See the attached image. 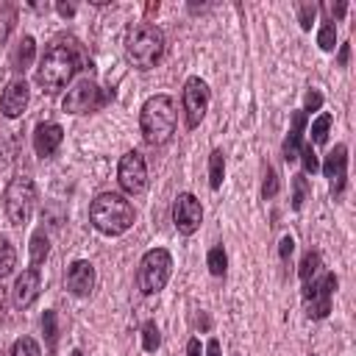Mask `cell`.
I'll use <instances>...</instances> for the list:
<instances>
[{
	"mask_svg": "<svg viewBox=\"0 0 356 356\" xmlns=\"http://www.w3.org/2000/svg\"><path fill=\"white\" fill-rule=\"evenodd\" d=\"M11 356H42V350H39V342H36V339L19 337V339H14V345H11Z\"/></svg>",
	"mask_w": 356,
	"mask_h": 356,
	"instance_id": "31",
	"label": "cell"
},
{
	"mask_svg": "<svg viewBox=\"0 0 356 356\" xmlns=\"http://www.w3.org/2000/svg\"><path fill=\"white\" fill-rule=\"evenodd\" d=\"M206 264H209V273L211 275H225L228 270V256H225V248L222 245H214L206 256Z\"/></svg>",
	"mask_w": 356,
	"mask_h": 356,
	"instance_id": "23",
	"label": "cell"
},
{
	"mask_svg": "<svg viewBox=\"0 0 356 356\" xmlns=\"http://www.w3.org/2000/svg\"><path fill=\"white\" fill-rule=\"evenodd\" d=\"M56 11H58L61 17H72V14H75V6H72V3H58Z\"/></svg>",
	"mask_w": 356,
	"mask_h": 356,
	"instance_id": "37",
	"label": "cell"
},
{
	"mask_svg": "<svg viewBox=\"0 0 356 356\" xmlns=\"http://www.w3.org/2000/svg\"><path fill=\"white\" fill-rule=\"evenodd\" d=\"M33 56H36V42H33V36H28V33H25V36L19 39V44H17L14 56H11V64H14V70H17V72H25V70L31 67Z\"/></svg>",
	"mask_w": 356,
	"mask_h": 356,
	"instance_id": "18",
	"label": "cell"
},
{
	"mask_svg": "<svg viewBox=\"0 0 356 356\" xmlns=\"http://www.w3.org/2000/svg\"><path fill=\"white\" fill-rule=\"evenodd\" d=\"M303 128H306V114L298 108L292 114V131L286 134L284 145H281V153H284V161H295L300 147H303Z\"/></svg>",
	"mask_w": 356,
	"mask_h": 356,
	"instance_id": "17",
	"label": "cell"
},
{
	"mask_svg": "<svg viewBox=\"0 0 356 356\" xmlns=\"http://www.w3.org/2000/svg\"><path fill=\"white\" fill-rule=\"evenodd\" d=\"M186 356H203V348H200V339L197 337H192L186 342Z\"/></svg>",
	"mask_w": 356,
	"mask_h": 356,
	"instance_id": "36",
	"label": "cell"
},
{
	"mask_svg": "<svg viewBox=\"0 0 356 356\" xmlns=\"http://www.w3.org/2000/svg\"><path fill=\"white\" fill-rule=\"evenodd\" d=\"M222 175H225V156L217 147V150L209 153V186L211 189H220L222 186Z\"/></svg>",
	"mask_w": 356,
	"mask_h": 356,
	"instance_id": "19",
	"label": "cell"
},
{
	"mask_svg": "<svg viewBox=\"0 0 356 356\" xmlns=\"http://www.w3.org/2000/svg\"><path fill=\"white\" fill-rule=\"evenodd\" d=\"M172 222H175V228L184 236H189V234H195L200 228V222H203V206H200V200L192 192H181L175 197V203H172Z\"/></svg>",
	"mask_w": 356,
	"mask_h": 356,
	"instance_id": "11",
	"label": "cell"
},
{
	"mask_svg": "<svg viewBox=\"0 0 356 356\" xmlns=\"http://www.w3.org/2000/svg\"><path fill=\"white\" fill-rule=\"evenodd\" d=\"M83 47L78 44V39L72 36H58L50 42V47L44 50L39 70H36V83L42 86V92L47 95H58L78 70H83Z\"/></svg>",
	"mask_w": 356,
	"mask_h": 356,
	"instance_id": "1",
	"label": "cell"
},
{
	"mask_svg": "<svg viewBox=\"0 0 356 356\" xmlns=\"http://www.w3.org/2000/svg\"><path fill=\"white\" fill-rule=\"evenodd\" d=\"M39 289H42L39 267H28V270H22V275L14 281V306H17V309H28V306H33V300L39 298Z\"/></svg>",
	"mask_w": 356,
	"mask_h": 356,
	"instance_id": "14",
	"label": "cell"
},
{
	"mask_svg": "<svg viewBox=\"0 0 356 356\" xmlns=\"http://www.w3.org/2000/svg\"><path fill=\"white\" fill-rule=\"evenodd\" d=\"M206 356H222V353H220V339H209V345H206Z\"/></svg>",
	"mask_w": 356,
	"mask_h": 356,
	"instance_id": "38",
	"label": "cell"
},
{
	"mask_svg": "<svg viewBox=\"0 0 356 356\" xmlns=\"http://www.w3.org/2000/svg\"><path fill=\"white\" fill-rule=\"evenodd\" d=\"M47 253H50V239H47L44 231H36V234L31 236V264H33V267L42 264V261L47 259Z\"/></svg>",
	"mask_w": 356,
	"mask_h": 356,
	"instance_id": "21",
	"label": "cell"
},
{
	"mask_svg": "<svg viewBox=\"0 0 356 356\" xmlns=\"http://www.w3.org/2000/svg\"><path fill=\"white\" fill-rule=\"evenodd\" d=\"M292 250H295V239H292L289 234H286V236H281V242H278V256H281V261H284V264L289 261Z\"/></svg>",
	"mask_w": 356,
	"mask_h": 356,
	"instance_id": "35",
	"label": "cell"
},
{
	"mask_svg": "<svg viewBox=\"0 0 356 356\" xmlns=\"http://www.w3.org/2000/svg\"><path fill=\"white\" fill-rule=\"evenodd\" d=\"M306 195H309V178H306L303 172H298V175L292 178V209H295V211L303 206Z\"/></svg>",
	"mask_w": 356,
	"mask_h": 356,
	"instance_id": "29",
	"label": "cell"
},
{
	"mask_svg": "<svg viewBox=\"0 0 356 356\" xmlns=\"http://www.w3.org/2000/svg\"><path fill=\"white\" fill-rule=\"evenodd\" d=\"M317 273H320V253H317V250H309V253L303 256L300 267H298V275H300V281H303V284H309Z\"/></svg>",
	"mask_w": 356,
	"mask_h": 356,
	"instance_id": "25",
	"label": "cell"
},
{
	"mask_svg": "<svg viewBox=\"0 0 356 356\" xmlns=\"http://www.w3.org/2000/svg\"><path fill=\"white\" fill-rule=\"evenodd\" d=\"M64 284H67V289H70L72 295L86 298V295L95 289V267H92V261H86V259L72 261L70 270H67Z\"/></svg>",
	"mask_w": 356,
	"mask_h": 356,
	"instance_id": "13",
	"label": "cell"
},
{
	"mask_svg": "<svg viewBox=\"0 0 356 356\" xmlns=\"http://www.w3.org/2000/svg\"><path fill=\"white\" fill-rule=\"evenodd\" d=\"M314 17H317V6H314V3H300V6H298V22H300L303 31L312 28Z\"/></svg>",
	"mask_w": 356,
	"mask_h": 356,
	"instance_id": "32",
	"label": "cell"
},
{
	"mask_svg": "<svg viewBox=\"0 0 356 356\" xmlns=\"http://www.w3.org/2000/svg\"><path fill=\"white\" fill-rule=\"evenodd\" d=\"M17 156V139L11 131H0V172L14 161Z\"/></svg>",
	"mask_w": 356,
	"mask_h": 356,
	"instance_id": "22",
	"label": "cell"
},
{
	"mask_svg": "<svg viewBox=\"0 0 356 356\" xmlns=\"http://www.w3.org/2000/svg\"><path fill=\"white\" fill-rule=\"evenodd\" d=\"M209 100H211V92H209L206 81L197 78V75L186 78L184 92H181V103H184V114H186V128H197L200 125V120L206 117Z\"/></svg>",
	"mask_w": 356,
	"mask_h": 356,
	"instance_id": "9",
	"label": "cell"
},
{
	"mask_svg": "<svg viewBox=\"0 0 356 356\" xmlns=\"http://www.w3.org/2000/svg\"><path fill=\"white\" fill-rule=\"evenodd\" d=\"M28 100H31L28 83H25L22 78H14V81L6 86L3 97H0V111H3L8 120H14V117H19V114L28 108Z\"/></svg>",
	"mask_w": 356,
	"mask_h": 356,
	"instance_id": "15",
	"label": "cell"
},
{
	"mask_svg": "<svg viewBox=\"0 0 356 356\" xmlns=\"http://www.w3.org/2000/svg\"><path fill=\"white\" fill-rule=\"evenodd\" d=\"M14 267H17V250H14L11 239L0 236V281H3L6 275H11Z\"/></svg>",
	"mask_w": 356,
	"mask_h": 356,
	"instance_id": "20",
	"label": "cell"
},
{
	"mask_svg": "<svg viewBox=\"0 0 356 356\" xmlns=\"http://www.w3.org/2000/svg\"><path fill=\"white\" fill-rule=\"evenodd\" d=\"M111 100H114V92H111V89H100L92 78H83V81H78V83L64 95L61 106H64V111H70V114H89V111L103 108V106L111 103Z\"/></svg>",
	"mask_w": 356,
	"mask_h": 356,
	"instance_id": "7",
	"label": "cell"
},
{
	"mask_svg": "<svg viewBox=\"0 0 356 356\" xmlns=\"http://www.w3.org/2000/svg\"><path fill=\"white\" fill-rule=\"evenodd\" d=\"M6 303H8V295H6V286L0 284V323H3V317H6Z\"/></svg>",
	"mask_w": 356,
	"mask_h": 356,
	"instance_id": "39",
	"label": "cell"
},
{
	"mask_svg": "<svg viewBox=\"0 0 356 356\" xmlns=\"http://www.w3.org/2000/svg\"><path fill=\"white\" fill-rule=\"evenodd\" d=\"M331 8V14L339 19V17H345V11H348V3H337V6H328Z\"/></svg>",
	"mask_w": 356,
	"mask_h": 356,
	"instance_id": "40",
	"label": "cell"
},
{
	"mask_svg": "<svg viewBox=\"0 0 356 356\" xmlns=\"http://www.w3.org/2000/svg\"><path fill=\"white\" fill-rule=\"evenodd\" d=\"M317 44H320V50H325V53H331V50L337 47V25H334V19H325V22H323V28H320V33H317Z\"/></svg>",
	"mask_w": 356,
	"mask_h": 356,
	"instance_id": "28",
	"label": "cell"
},
{
	"mask_svg": "<svg viewBox=\"0 0 356 356\" xmlns=\"http://www.w3.org/2000/svg\"><path fill=\"white\" fill-rule=\"evenodd\" d=\"M170 273H172V256L170 250L164 248H153L142 256L139 261V273H136V284L145 295H156L159 289L167 286L170 281Z\"/></svg>",
	"mask_w": 356,
	"mask_h": 356,
	"instance_id": "6",
	"label": "cell"
},
{
	"mask_svg": "<svg viewBox=\"0 0 356 356\" xmlns=\"http://www.w3.org/2000/svg\"><path fill=\"white\" fill-rule=\"evenodd\" d=\"M3 200H6L8 222L11 225H25L31 220V214H33V206H36V184H33V178H28V175L11 178L6 192H3Z\"/></svg>",
	"mask_w": 356,
	"mask_h": 356,
	"instance_id": "5",
	"label": "cell"
},
{
	"mask_svg": "<svg viewBox=\"0 0 356 356\" xmlns=\"http://www.w3.org/2000/svg\"><path fill=\"white\" fill-rule=\"evenodd\" d=\"M323 108V95L317 92V89H306V95H303V114H312V111H320Z\"/></svg>",
	"mask_w": 356,
	"mask_h": 356,
	"instance_id": "33",
	"label": "cell"
},
{
	"mask_svg": "<svg viewBox=\"0 0 356 356\" xmlns=\"http://www.w3.org/2000/svg\"><path fill=\"white\" fill-rule=\"evenodd\" d=\"M125 56L136 70H153L164 56V33L153 22H134L125 33Z\"/></svg>",
	"mask_w": 356,
	"mask_h": 356,
	"instance_id": "3",
	"label": "cell"
},
{
	"mask_svg": "<svg viewBox=\"0 0 356 356\" xmlns=\"http://www.w3.org/2000/svg\"><path fill=\"white\" fill-rule=\"evenodd\" d=\"M298 159L303 161V175H314V172L320 170V161H317V153H314V145H312V142H306V145L300 147Z\"/></svg>",
	"mask_w": 356,
	"mask_h": 356,
	"instance_id": "30",
	"label": "cell"
},
{
	"mask_svg": "<svg viewBox=\"0 0 356 356\" xmlns=\"http://www.w3.org/2000/svg\"><path fill=\"white\" fill-rule=\"evenodd\" d=\"M261 195H264V200H270V197H275V195H278V175H275V170H273V167H267V172H264Z\"/></svg>",
	"mask_w": 356,
	"mask_h": 356,
	"instance_id": "34",
	"label": "cell"
},
{
	"mask_svg": "<svg viewBox=\"0 0 356 356\" xmlns=\"http://www.w3.org/2000/svg\"><path fill=\"white\" fill-rule=\"evenodd\" d=\"M117 181L125 195H139L147 186V164L139 150H128L117 164Z\"/></svg>",
	"mask_w": 356,
	"mask_h": 356,
	"instance_id": "10",
	"label": "cell"
},
{
	"mask_svg": "<svg viewBox=\"0 0 356 356\" xmlns=\"http://www.w3.org/2000/svg\"><path fill=\"white\" fill-rule=\"evenodd\" d=\"M323 172L331 184V195L339 197L348 184V147L345 145H334V150L323 161Z\"/></svg>",
	"mask_w": 356,
	"mask_h": 356,
	"instance_id": "12",
	"label": "cell"
},
{
	"mask_svg": "<svg viewBox=\"0 0 356 356\" xmlns=\"http://www.w3.org/2000/svg\"><path fill=\"white\" fill-rule=\"evenodd\" d=\"M339 278L334 273H325L320 278H312L309 284H303V300H306V314L312 320H323L331 312V298L337 289Z\"/></svg>",
	"mask_w": 356,
	"mask_h": 356,
	"instance_id": "8",
	"label": "cell"
},
{
	"mask_svg": "<svg viewBox=\"0 0 356 356\" xmlns=\"http://www.w3.org/2000/svg\"><path fill=\"white\" fill-rule=\"evenodd\" d=\"M42 334L47 339V348L56 350V345H58V320H56V312L53 309H47L42 314Z\"/></svg>",
	"mask_w": 356,
	"mask_h": 356,
	"instance_id": "24",
	"label": "cell"
},
{
	"mask_svg": "<svg viewBox=\"0 0 356 356\" xmlns=\"http://www.w3.org/2000/svg\"><path fill=\"white\" fill-rule=\"evenodd\" d=\"M70 356H83V353H81V350H72V353H70Z\"/></svg>",
	"mask_w": 356,
	"mask_h": 356,
	"instance_id": "42",
	"label": "cell"
},
{
	"mask_svg": "<svg viewBox=\"0 0 356 356\" xmlns=\"http://www.w3.org/2000/svg\"><path fill=\"white\" fill-rule=\"evenodd\" d=\"M89 220H92V225H95L100 234H106V236H120V234H125V231L134 225L136 211H134L131 200H125L122 195H117V192H103V195H97V197L92 200V206H89Z\"/></svg>",
	"mask_w": 356,
	"mask_h": 356,
	"instance_id": "2",
	"label": "cell"
},
{
	"mask_svg": "<svg viewBox=\"0 0 356 356\" xmlns=\"http://www.w3.org/2000/svg\"><path fill=\"white\" fill-rule=\"evenodd\" d=\"M61 142H64V128L58 122H39L33 128V150H36V156H42V159L53 156L61 147Z\"/></svg>",
	"mask_w": 356,
	"mask_h": 356,
	"instance_id": "16",
	"label": "cell"
},
{
	"mask_svg": "<svg viewBox=\"0 0 356 356\" xmlns=\"http://www.w3.org/2000/svg\"><path fill=\"white\" fill-rule=\"evenodd\" d=\"M331 114H320L312 122V145H325L328 142V131H331Z\"/></svg>",
	"mask_w": 356,
	"mask_h": 356,
	"instance_id": "27",
	"label": "cell"
},
{
	"mask_svg": "<svg viewBox=\"0 0 356 356\" xmlns=\"http://www.w3.org/2000/svg\"><path fill=\"white\" fill-rule=\"evenodd\" d=\"M348 58H350V44H342V50H339V67H345Z\"/></svg>",
	"mask_w": 356,
	"mask_h": 356,
	"instance_id": "41",
	"label": "cell"
},
{
	"mask_svg": "<svg viewBox=\"0 0 356 356\" xmlns=\"http://www.w3.org/2000/svg\"><path fill=\"white\" fill-rule=\"evenodd\" d=\"M175 100L170 95H153L145 100L142 111H139V128L147 145H164L172 134H175Z\"/></svg>",
	"mask_w": 356,
	"mask_h": 356,
	"instance_id": "4",
	"label": "cell"
},
{
	"mask_svg": "<svg viewBox=\"0 0 356 356\" xmlns=\"http://www.w3.org/2000/svg\"><path fill=\"white\" fill-rule=\"evenodd\" d=\"M159 345H161V331H159V325H156L153 320H147V323L142 325V348H145L147 353H156Z\"/></svg>",
	"mask_w": 356,
	"mask_h": 356,
	"instance_id": "26",
	"label": "cell"
}]
</instances>
